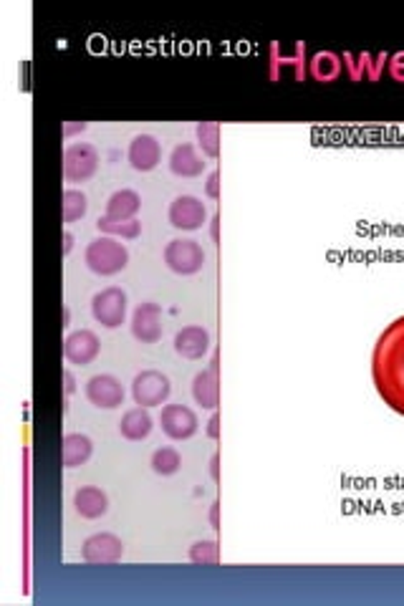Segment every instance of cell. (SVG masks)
Instances as JSON below:
<instances>
[{
	"label": "cell",
	"mask_w": 404,
	"mask_h": 606,
	"mask_svg": "<svg viewBox=\"0 0 404 606\" xmlns=\"http://www.w3.org/2000/svg\"><path fill=\"white\" fill-rule=\"evenodd\" d=\"M372 379L389 409L404 417V316L394 319L374 343Z\"/></svg>",
	"instance_id": "6da1fadb"
},
{
	"label": "cell",
	"mask_w": 404,
	"mask_h": 606,
	"mask_svg": "<svg viewBox=\"0 0 404 606\" xmlns=\"http://www.w3.org/2000/svg\"><path fill=\"white\" fill-rule=\"evenodd\" d=\"M84 263L86 268L96 273V276H117L122 273L126 265H129V250L119 240V238H111V235H101L92 240L86 246V253H84Z\"/></svg>",
	"instance_id": "7a4b0ae2"
},
{
	"label": "cell",
	"mask_w": 404,
	"mask_h": 606,
	"mask_svg": "<svg viewBox=\"0 0 404 606\" xmlns=\"http://www.w3.org/2000/svg\"><path fill=\"white\" fill-rule=\"evenodd\" d=\"M162 255H165V265L177 276H195L205 268V261H207L202 246L192 238H174L165 246Z\"/></svg>",
	"instance_id": "3957f363"
},
{
	"label": "cell",
	"mask_w": 404,
	"mask_h": 606,
	"mask_svg": "<svg viewBox=\"0 0 404 606\" xmlns=\"http://www.w3.org/2000/svg\"><path fill=\"white\" fill-rule=\"evenodd\" d=\"M99 149L89 141H74L63 149V177L66 182H89L99 170Z\"/></svg>",
	"instance_id": "277c9868"
},
{
	"label": "cell",
	"mask_w": 404,
	"mask_h": 606,
	"mask_svg": "<svg viewBox=\"0 0 404 606\" xmlns=\"http://www.w3.org/2000/svg\"><path fill=\"white\" fill-rule=\"evenodd\" d=\"M126 311H129V298H126L125 288L119 286H109L92 298V316L96 324L104 328H119L126 321Z\"/></svg>",
	"instance_id": "5b68a950"
},
{
	"label": "cell",
	"mask_w": 404,
	"mask_h": 606,
	"mask_svg": "<svg viewBox=\"0 0 404 606\" xmlns=\"http://www.w3.org/2000/svg\"><path fill=\"white\" fill-rule=\"evenodd\" d=\"M172 382L167 374L157 369H144L132 379V400L137 407H162L170 400Z\"/></svg>",
	"instance_id": "8992f818"
},
{
	"label": "cell",
	"mask_w": 404,
	"mask_h": 606,
	"mask_svg": "<svg viewBox=\"0 0 404 606\" xmlns=\"http://www.w3.org/2000/svg\"><path fill=\"white\" fill-rule=\"evenodd\" d=\"M159 427L174 442H185L192 435H198L200 420H198L195 409L187 404H165L162 415H159Z\"/></svg>",
	"instance_id": "52a82bcc"
},
{
	"label": "cell",
	"mask_w": 404,
	"mask_h": 606,
	"mask_svg": "<svg viewBox=\"0 0 404 606\" xmlns=\"http://www.w3.org/2000/svg\"><path fill=\"white\" fill-rule=\"evenodd\" d=\"M125 556V541L114 533H93L81 544V559L92 566H111Z\"/></svg>",
	"instance_id": "ba28073f"
},
{
	"label": "cell",
	"mask_w": 404,
	"mask_h": 606,
	"mask_svg": "<svg viewBox=\"0 0 404 606\" xmlns=\"http://www.w3.org/2000/svg\"><path fill=\"white\" fill-rule=\"evenodd\" d=\"M84 394L96 409H119L126 397L122 382L114 374H93L84 387Z\"/></svg>",
	"instance_id": "9c48e42d"
},
{
	"label": "cell",
	"mask_w": 404,
	"mask_h": 606,
	"mask_svg": "<svg viewBox=\"0 0 404 606\" xmlns=\"http://www.w3.org/2000/svg\"><path fill=\"white\" fill-rule=\"evenodd\" d=\"M167 220L174 230H200L202 225L207 222V207L200 198L195 195H180L174 198L167 210Z\"/></svg>",
	"instance_id": "30bf717a"
},
{
	"label": "cell",
	"mask_w": 404,
	"mask_h": 606,
	"mask_svg": "<svg viewBox=\"0 0 404 606\" xmlns=\"http://www.w3.org/2000/svg\"><path fill=\"white\" fill-rule=\"evenodd\" d=\"M343 71L351 81H379V77L387 69L389 53L379 51V53H369V51H359V53H343Z\"/></svg>",
	"instance_id": "8fae6325"
},
{
	"label": "cell",
	"mask_w": 404,
	"mask_h": 606,
	"mask_svg": "<svg viewBox=\"0 0 404 606\" xmlns=\"http://www.w3.org/2000/svg\"><path fill=\"white\" fill-rule=\"evenodd\" d=\"M132 336L141 343H157L162 339V306L155 301H144L132 313Z\"/></svg>",
	"instance_id": "7c38bea8"
},
{
	"label": "cell",
	"mask_w": 404,
	"mask_h": 606,
	"mask_svg": "<svg viewBox=\"0 0 404 606\" xmlns=\"http://www.w3.org/2000/svg\"><path fill=\"white\" fill-rule=\"evenodd\" d=\"M286 66L294 69L295 81H303L309 77V56H306L303 41H298L294 46V56H286L280 51V44H271V48H268V77H271V81H279L280 69H286Z\"/></svg>",
	"instance_id": "4fadbf2b"
},
{
	"label": "cell",
	"mask_w": 404,
	"mask_h": 606,
	"mask_svg": "<svg viewBox=\"0 0 404 606\" xmlns=\"http://www.w3.org/2000/svg\"><path fill=\"white\" fill-rule=\"evenodd\" d=\"M99 351H101V342L89 328L71 331L63 342V357L74 367H89L93 359L99 357Z\"/></svg>",
	"instance_id": "5bb4252c"
},
{
	"label": "cell",
	"mask_w": 404,
	"mask_h": 606,
	"mask_svg": "<svg viewBox=\"0 0 404 606\" xmlns=\"http://www.w3.org/2000/svg\"><path fill=\"white\" fill-rule=\"evenodd\" d=\"M210 331L200 324H190L182 327L174 334V351L187 361H200L207 351H210Z\"/></svg>",
	"instance_id": "9a60e30c"
},
{
	"label": "cell",
	"mask_w": 404,
	"mask_h": 606,
	"mask_svg": "<svg viewBox=\"0 0 404 606\" xmlns=\"http://www.w3.org/2000/svg\"><path fill=\"white\" fill-rule=\"evenodd\" d=\"M126 159L137 172H152L162 159V144L152 134H137L126 149Z\"/></svg>",
	"instance_id": "2e32d148"
},
{
	"label": "cell",
	"mask_w": 404,
	"mask_h": 606,
	"mask_svg": "<svg viewBox=\"0 0 404 606\" xmlns=\"http://www.w3.org/2000/svg\"><path fill=\"white\" fill-rule=\"evenodd\" d=\"M205 167H207V162L202 159V155L198 152V147L195 144H190V141H182V144H177L174 149H172L170 155V172L172 174H177V177H200L202 172H205Z\"/></svg>",
	"instance_id": "e0dca14e"
},
{
	"label": "cell",
	"mask_w": 404,
	"mask_h": 606,
	"mask_svg": "<svg viewBox=\"0 0 404 606\" xmlns=\"http://www.w3.org/2000/svg\"><path fill=\"white\" fill-rule=\"evenodd\" d=\"M74 508H77V513L81 518L96 521V518L107 515V511H109V496L101 488H96V485H84L74 493Z\"/></svg>",
	"instance_id": "ac0fdd59"
},
{
	"label": "cell",
	"mask_w": 404,
	"mask_h": 606,
	"mask_svg": "<svg viewBox=\"0 0 404 606\" xmlns=\"http://www.w3.org/2000/svg\"><path fill=\"white\" fill-rule=\"evenodd\" d=\"M155 430V420L152 415L147 412V407H132L122 415V422H119V435L129 440V442H141L147 437L152 435Z\"/></svg>",
	"instance_id": "d6986e66"
},
{
	"label": "cell",
	"mask_w": 404,
	"mask_h": 606,
	"mask_svg": "<svg viewBox=\"0 0 404 606\" xmlns=\"http://www.w3.org/2000/svg\"><path fill=\"white\" fill-rule=\"evenodd\" d=\"M192 397L195 402L200 404L202 409H210L215 412L220 404V382H218V369L207 367L202 372L195 374L192 379Z\"/></svg>",
	"instance_id": "ffe728a7"
},
{
	"label": "cell",
	"mask_w": 404,
	"mask_h": 606,
	"mask_svg": "<svg viewBox=\"0 0 404 606\" xmlns=\"http://www.w3.org/2000/svg\"><path fill=\"white\" fill-rule=\"evenodd\" d=\"M93 442L89 435L81 432H69L61 440V463L66 467H81L92 460Z\"/></svg>",
	"instance_id": "44dd1931"
},
{
	"label": "cell",
	"mask_w": 404,
	"mask_h": 606,
	"mask_svg": "<svg viewBox=\"0 0 404 606\" xmlns=\"http://www.w3.org/2000/svg\"><path fill=\"white\" fill-rule=\"evenodd\" d=\"M141 210L140 192L134 190H117L111 192L107 200V210L104 215L111 220H137V213Z\"/></svg>",
	"instance_id": "7402d4cb"
},
{
	"label": "cell",
	"mask_w": 404,
	"mask_h": 606,
	"mask_svg": "<svg viewBox=\"0 0 404 606\" xmlns=\"http://www.w3.org/2000/svg\"><path fill=\"white\" fill-rule=\"evenodd\" d=\"M309 74L321 84H331L343 74V59L334 51H316L309 59Z\"/></svg>",
	"instance_id": "603a6c76"
},
{
	"label": "cell",
	"mask_w": 404,
	"mask_h": 606,
	"mask_svg": "<svg viewBox=\"0 0 404 606\" xmlns=\"http://www.w3.org/2000/svg\"><path fill=\"white\" fill-rule=\"evenodd\" d=\"M96 228L101 235H111V238H119V240H134L141 235L140 220H111L101 215L96 220Z\"/></svg>",
	"instance_id": "cb8c5ba5"
},
{
	"label": "cell",
	"mask_w": 404,
	"mask_h": 606,
	"mask_svg": "<svg viewBox=\"0 0 404 606\" xmlns=\"http://www.w3.org/2000/svg\"><path fill=\"white\" fill-rule=\"evenodd\" d=\"M89 213V198L81 190H63V222H77Z\"/></svg>",
	"instance_id": "d4e9b609"
},
{
	"label": "cell",
	"mask_w": 404,
	"mask_h": 606,
	"mask_svg": "<svg viewBox=\"0 0 404 606\" xmlns=\"http://www.w3.org/2000/svg\"><path fill=\"white\" fill-rule=\"evenodd\" d=\"M195 134H198V147L202 149V155L205 157H215L220 155V125L218 122H200L198 125V129H195Z\"/></svg>",
	"instance_id": "484cf974"
},
{
	"label": "cell",
	"mask_w": 404,
	"mask_h": 606,
	"mask_svg": "<svg viewBox=\"0 0 404 606\" xmlns=\"http://www.w3.org/2000/svg\"><path fill=\"white\" fill-rule=\"evenodd\" d=\"M149 465H152V470H155L157 475H174L177 470H180V465H182V457H180V452L174 450V448H159V450L152 452V460H149Z\"/></svg>",
	"instance_id": "4316f807"
},
{
	"label": "cell",
	"mask_w": 404,
	"mask_h": 606,
	"mask_svg": "<svg viewBox=\"0 0 404 606\" xmlns=\"http://www.w3.org/2000/svg\"><path fill=\"white\" fill-rule=\"evenodd\" d=\"M190 561L198 566H215L220 561V544L218 541H198L190 548Z\"/></svg>",
	"instance_id": "83f0119b"
},
{
	"label": "cell",
	"mask_w": 404,
	"mask_h": 606,
	"mask_svg": "<svg viewBox=\"0 0 404 606\" xmlns=\"http://www.w3.org/2000/svg\"><path fill=\"white\" fill-rule=\"evenodd\" d=\"M387 74L394 78V81H402L404 84V51H394V53H389Z\"/></svg>",
	"instance_id": "f1b7e54d"
},
{
	"label": "cell",
	"mask_w": 404,
	"mask_h": 606,
	"mask_svg": "<svg viewBox=\"0 0 404 606\" xmlns=\"http://www.w3.org/2000/svg\"><path fill=\"white\" fill-rule=\"evenodd\" d=\"M205 195L210 198V200H218L220 198V172L213 170L210 174H207V182H205Z\"/></svg>",
	"instance_id": "f546056e"
},
{
	"label": "cell",
	"mask_w": 404,
	"mask_h": 606,
	"mask_svg": "<svg viewBox=\"0 0 404 606\" xmlns=\"http://www.w3.org/2000/svg\"><path fill=\"white\" fill-rule=\"evenodd\" d=\"M74 392H77V379H74V374L66 369V372H63V394L71 397Z\"/></svg>",
	"instance_id": "4dcf8cb0"
},
{
	"label": "cell",
	"mask_w": 404,
	"mask_h": 606,
	"mask_svg": "<svg viewBox=\"0 0 404 606\" xmlns=\"http://www.w3.org/2000/svg\"><path fill=\"white\" fill-rule=\"evenodd\" d=\"M207 437H213V440H218V437H220L218 412H213V417H210V422H207Z\"/></svg>",
	"instance_id": "1f68e13d"
},
{
	"label": "cell",
	"mask_w": 404,
	"mask_h": 606,
	"mask_svg": "<svg viewBox=\"0 0 404 606\" xmlns=\"http://www.w3.org/2000/svg\"><path fill=\"white\" fill-rule=\"evenodd\" d=\"M210 526H213L215 530L220 529V503H218V500H215V503L210 505Z\"/></svg>",
	"instance_id": "d6a6232c"
},
{
	"label": "cell",
	"mask_w": 404,
	"mask_h": 606,
	"mask_svg": "<svg viewBox=\"0 0 404 606\" xmlns=\"http://www.w3.org/2000/svg\"><path fill=\"white\" fill-rule=\"evenodd\" d=\"M210 235H213V243H220V218L213 215L210 218Z\"/></svg>",
	"instance_id": "836d02e7"
},
{
	"label": "cell",
	"mask_w": 404,
	"mask_h": 606,
	"mask_svg": "<svg viewBox=\"0 0 404 606\" xmlns=\"http://www.w3.org/2000/svg\"><path fill=\"white\" fill-rule=\"evenodd\" d=\"M218 463H220V455H218V452H215V455H213V460H210V475H213V481H215V482L220 481Z\"/></svg>",
	"instance_id": "e575fe53"
},
{
	"label": "cell",
	"mask_w": 404,
	"mask_h": 606,
	"mask_svg": "<svg viewBox=\"0 0 404 606\" xmlns=\"http://www.w3.org/2000/svg\"><path fill=\"white\" fill-rule=\"evenodd\" d=\"M71 250H74V235L66 230V233H63V255H69Z\"/></svg>",
	"instance_id": "d590c367"
},
{
	"label": "cell",
	"mask_w": 404,
	"mask_h": 606,
	"mask_svg": "<svg viewBox=\"0 0 404 606\" xmlns=\"http://www.w3.org/2000/svg\"><path fill=\"white\" fill-rule=\"evenodd\" d=\"M84 129H86V125H84V122H81V125H66V126H63V134H66V137H71L74 132H84Z\"/></svg>",
	"instance_id": "8d00e7d4"
},
{
	"label": "cell",
	"mask_w": 404,
	"mask_h": 606,
	"mask_svg": "<svg viewBox=\"0 0 404 606\" xmlns=\"http://www.w3.org/2000/svg\"><path fill=\"white\" fill-rule=\"evenodd\" d=\"M69 324H71V309L63 306V327H69Z\"/></svg>",
	"instance_id": "74e56055"
}]
</instances>
